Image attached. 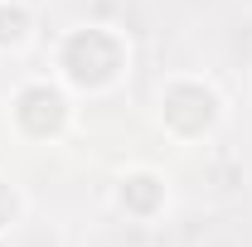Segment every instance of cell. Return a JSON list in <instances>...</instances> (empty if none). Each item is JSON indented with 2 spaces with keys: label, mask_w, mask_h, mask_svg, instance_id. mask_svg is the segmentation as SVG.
<instances>
[{
  "label": "cell",
  "mask_w": 252,
  "mask_h": 247,
  "mask_svg": "<svg viewBox=\"0 0 252 247\" xmlns=\"http://www.w3.org/2000/svg\"><path fill=\"white\" fill-rule=\"evenodd\" d=\"M30 30V20H25V10H0V44H20Z\"/></svg>",
  "instance_id": "obj_1"
},
{
  "label": "cell",
  "mask_w": 252,
  "mask_h": 247,
  "mask_svg": "<svg viewBox=\"0 0 252 247\" xmlns=\"http://www.w3.org/2000/svg\"><path fill=\"white\" fill-rule=\"evenodd\" d=\"M10 214H15V194L0 189V223H10Z\"/></svg>",
  "instance_id": "obj_2"
}]
</instances>
